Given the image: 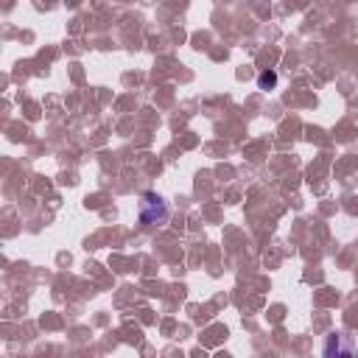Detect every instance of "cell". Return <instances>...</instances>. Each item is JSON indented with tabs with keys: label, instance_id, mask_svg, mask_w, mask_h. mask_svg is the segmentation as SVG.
Segmentation results:
<instances>
[{
	"label": "cell",
	"instance_id": "7a4b0ae2",
	"mask_svg": "<svg viewBox=\"0 0 358 358\" xmlns=\"http://www.w3.org/2000/svg\"><path fill=\"white\" fill-rule=\"evenodd\" d=\"M257 87H260V90H274V87H277V73H274V70H263V73L257 76Z\"/></svg>",
	"mask_w": 358,
	"mask_h": 358
},
{
	"label": "cell",
	"instance_id": "6da1fadb",
	"mask_svg": "<svg viewBox=\"0 0 358 358\" xmlns=\"http://www.w3.org/2000/svg\"><path fill=\"white\" fill-rule=\"evenodd\" d=\"M140 221L145 227L168 221V204H165V199L159 193H143V199H140Z\"/></svg>",
	"mask_w": 358,
	"mask_h": 358
}]
</instances>
